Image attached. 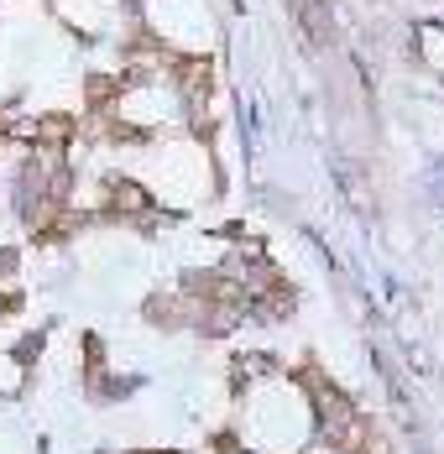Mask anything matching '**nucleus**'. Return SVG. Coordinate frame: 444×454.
<instances>
[{
  "label": "nucleus",
  "mask_w": 444,
  "mask_h": 454,
  "mask_svg": "<svg viewBox=\"0 0 444 454\" xmlns=\"http://www.w3.org/2000/svg\"><path fill=\"white\" fill-rule=\"evenodd\" d=\"M105 204L115 209V215H147V188L141 183H131V178H110L105 183Z\"/></svg>",
  "instance_id": "2"
},
{
  "label": "nucleus",
  "mask_w": 444,
  "mask_h": 454,
  "mask_svg": "<svg viewBox=\"0 0 444 454\" xmlns=\"http://www.w3.org/2000/svg\"><path fill=\"white\" fill-rule=\"evenodd\" d=\"M272 356H241L235 361V387H257V381H266L272 376Z\"/></svg>",
  "instance_id": "3"
},
{
  "label": "nucleus",
  "mask_w": 444,
  "mask_h": 454,
  "mask_svg": "<svg viewBox=\"0 0 444 454\" xmlns=\"http://www.w3.org/2000/svg\"><path fill=\"white\" fill-rule=\"evenodd\" d=\"M173 74H178V90H183V99H188L194 110H199V105L210 99V90H215V68H210L204 58H183Z\"/></svg>",
  "instance_id": "1"
}]
</instances>
